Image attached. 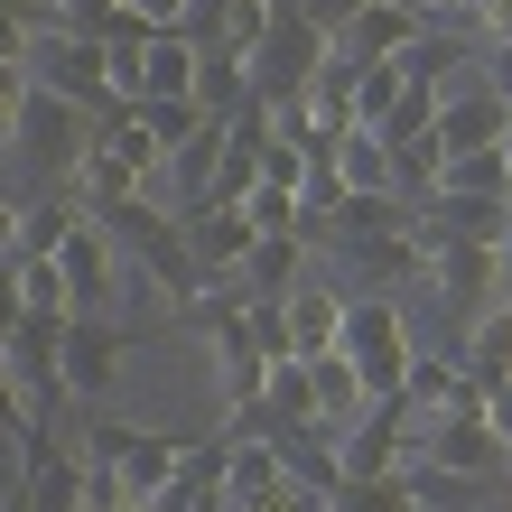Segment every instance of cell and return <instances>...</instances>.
Returning <instances> with one entry per match:
<instances>
[{
  "label": "cell",
  "instance_id": "d590c367",
  "mask_svg": "<svg viewBox=\"0 0 512 512\" xmlns=\"http://www.w3.org/2000/svg\"><path fill=\"white\" fill-rule=\"evenodd\" d=\"M243 215H252V233H298V196L289 187H252Z\"/></svg>",
  "mask_w": 512,
  "mask_h": 512
},
{
  "label": "cell",
  "instance_id": "6da1fadb",
  "mask_svg": "<svg viewBox=\"0 0 512 512\" xmlns=\"http://www.w3.org/2000/svg\"><path fill=\"white\" fill-rule=\"evenodd\" d=\"M317 66H336V38H326V28H308V10H298V0H270V28H261V47L243 56V75H252V103H298Z\"/></svg>",
  "mask_w": 512,
  "mask_h": 512
},
{
  "label": "cell",
  "instance_id": "cb8c5ba5",
  "mask_svg": "<svg viewBox=\"0 0 512 512\" xmlns=\"http://www.w3.org/2000/svg\"><path fill=\"white\" fill-rule=\"evenodd\" d=\"M326 159H336V187H345V196H391V149H382L373 131L326 140Z\"/></svg>",
  "mask_w": 512,
  "mask_h": 512
},
{
  "label": "cell",
  "instance_id": "277c9868",
  "mask_svg": "<svg viewBox=\"0 0 512 512\" xmlns=\"http://www.w3.org/2000/svg\"><path fill=\"white\" fill-rule=\"evenodd\" d=\"M84 457H103L140 503H159L177 485V457H187V438H168V429H131V419H103V429H84Z\"/></svg>",
  "mask_w": 512,
  "mask_h": 512
},
{
  "label": "cell",
  "instance_id": "f907efd6",
  "mask_svg": "<svg viewBox=\"0 0 512 512\" xmlns=\"http://www.w3.org/2000/svg\"><path fill=\"white\" fill-rule=\"evenodd\" d=\"M503 485H512V457H503Z\"/></svg>",
  "mask_w": 512,
  "mask_h": 512
},
{
  "label": "cell",
  "instance_id": "4dcf8cb0",
  "mask_svg": "<svg viewBox=\"0 0 512 512\" xmlns=\"http://www.w3.org/2000/svg\"><path fill=\"white\" fill-rule=\"evenodd\" d=\"M10 289H19L28 317H75V298H66V280H56V261H10Z\"/></svg>",
  "mask_w": 512,
  "mask_h": 512
},
{
  "label": "cell",
  "instance_id": "484cf974",
  "mask_svg": "<svg viewBox=\"0 0 512 512\" xmlns=\"http://www.w3.org/2000/svg\"><path fill=\"white\" fill-rule=\"evenodd\" d=\"M215 159H224V131H215V122H205L187 149H168V177H177V205H168V215L205 205V187H215Z\"/></svg>",
  "mask_w": 512,
  "mask_h": 512
},
{
  "label": "cell",
  "instance_id": "4fadbf2b",
  "mask_svg": "<svg viewBox=\"0 0 512 512\" xmlns=\"http://www.w3.org/2000/svg\"><path fill=\"white\" fill-rule=\"evenodd\" d=\"M205 354H215L224 419H233V410H252V401H261V373H270V354L252 345V326H243V317H233V326H215V336H205Z\"/></svg>",
  "mask_w": 512,
  "mask_h": 512
},
{
  "label": "cell",
  "instance_id": "52a82bcc",
  "mask_svg": "<svg viewBox=\"0 0 512 512\" xmlns=\"http://www.w3.org/2000/svg\"><path fill=\"white\" fill-rule=\"evenodd\" d=\"M140 345V326H103V317H66V354H56V382H66V401H103L112 373H122V354Z\"/></svg>",
  "mask_w": 512,
  "mask_h": 512
},
{
  "label": "cell",
  "instance_id": "83f0119b",
  "mask_svg": "<svg viewBox=\"0 0 512 512\" xmlns=\"http://www.w3.org/2000/svg\"><path fill=\"white\" fill-rule=\"evenodd\" d=\"M131 122L149 131V149H159V168H168V149H187V140L205 131V112H196L187 94H168V103H140V112H131Z\"/></svg>",
  "mask_w": 512,
  "mask_h": 512
},
{
  "label": "cell",
  "instance_id": "7402d4cb",
  "mask_svg": "<svg viewBox=\"0 0 512 512\" xmlns=\"http://www.w3.org/2000/svg\"><path fill=\"white\" fill-rule=\"evenodd\" d=\"M233 289L243 298H289L298 289V233H261L243 252V270H233Z\"/></svg>",
  "mask_w": 512,
  "mask_h": 512
},
{
  "label": "cell",
  "instance_id": "30bf717a",
  "mask_svg": "<svg viewBox=\"0 0 512 512\" xmlns=\"http://www.w3.org/2000/svg\"><path fill=\"white\" fill-rule=\"evenodd\" d=\"M419 28H429V19H419V0H364V10H354V28L336 38V56H345V66H391Z\"/></svg>",
  "mask_w": 512,
  "mask_h": 512
},
{
  "label": "cell",
  "instance_id": "9a60e30c",
  "mask_svg": "<svg viewBox=\"0 0 512 512\" xmlns=\"http://www.w3.org/2000/svg\"><path fill=\"white\" fill-rule=\"evenodd\" d=\"M317 243L326 252H336L345 270H354V280H419V243H410V233H317Z\"/></svg>",
  "mask_w": 512,
  "mask_h": 512
},
{
  "label": "cell",
  "instance_id": "5bb4252c",
  "mask_svg": "<svg viewBox=\"0 0 512 512\" xmlns=\"http://www.w3.org/2000/svg\"><path fill=\"white\" fill-rule=\"evenodd\" d=\"M280 326H289V354H298V364L336 354V326H345V289H308V280H298V289L280 298Z\"/></svg>",
  "mask_w": 512,
  "mask_h": 512
},
{
  "label": "cell",
  "instance_id": "f546056e",
  "mask_svg": "<svg viewBox=\"0 0 512 512\" xmlns=\"http://www.w3.org/2000/svg\"><path fill=\"white\" fill-rule=\"evenodd\" d=\"M326 512H429V503L410 494V475H373V485H336Z\"/></svg>",
  "mask_w": 512,
  "mask_h": 512
},
{
  "label": "cell",
  "instance_id": "681fc988",
  "mask_svg": "<svg viewBox=\"0 0 512 512\" xmlns=\"http://www.w3.org/2000/svg\"><path fill=\"white\" fill-rule=\"evenodd\" d=\"M0 512H28V503H19V494H10V503H0Z\"/></svg>",
  "mask_w": 512,
  "mask_h": 512
},
{
  "label": "cell",
  "instance_id": "f1b7e54d",
  "mask_svg": "<svg viewBox=\"0 0 512 512\" xmlns=\"http://www.w3.org/2000/svg\"><path fill=\"white\" fill-rule=\"evenodd\" d=\"M336 66H345V56H336ZM401 94H410V84H401V66H354V131H382Z\"/></svg>",
  "mask_w": 512,
  "mask_h": 512
},
{
  "label": "cell",
  "instance_id": "2e32d148",
  "mask_svg": "<svg viewBox=\"0 0 512 512\" xmlns=\"http://www.w3.org/2000/svg\"><path fill=\"white\" fill-rule=\"evenodd\" d=\"M66 187H75V205H84V215H112V205H131V196H140V168L122 159V149L84 140V159L66 168Z\"/></svg>",
  "mask_w": 512,
  "mask_h": 512
},
{
  "label": "cell",
  "instance_id": "d6986e66",
  "mask_svg": "<svg viewBox=\"0 0 512 512\" xmlns=\"http://www.w3.org/2000/svg\"><path fill=\"white\" fill-rule=\"evenodd\" d=\"M187 103L205 112V122H233V112L252 103V75H243V56H224V47H196V84H187Z\"/></svg>",
  "mask_w": 512,
  "mask_h": 512
},
{
  "label": "cell",
  "instance_id": "603a6c76",
  "mask_svg": "<svg viewBox=\"0 0 512 512\" xmlns=\"http://www.w3.org/2000/svg\"><path fill=\"white\" fill-rule=\"evenodd\" d=\"M298 112H308L317 149H326V140H345V131H354V66H317V75H308V94H298Z\"/></svg>",
  "mask_w": 512,
  "mask_h": 512
},
{
  "label": "cell",
  "instance_id": "7dc6e473",
  "mask_svg": "<svg viewBox=\"0 0 512 512\" xmlns=\"http://www.w3.org/2000/svg\"><path fill=\"white\" fill-rule=\"evenodd\" d=\"M503 270H512V224H503Z\"/></svg>",
  "mask_w": 512,
  "mask_h": 512
},
{
  "label": "cell",
  "instance_id": "f35d334b",
  "mask_svg": "<svg viewBox=\"0 0 512 512\" xmlns=\"http://www.w3.org/2000/svg\"><path fill=\"white\" fill-rule=\"evenodd\" d=\"M38 419H28V401H19V382H10V364H0V438H28Z\"/></svg>",
  "mask_w": 512,
  "mask_h": 512
},
{
  "label": "cell",
  "instance_id": "8d00e7d4",
  "mask_svg": "<svg viewBox=\"0 0 512 512\" xmlns=\"http://www.w3.org/2000/svg\"><path fill=\"white\" fill-rule=\"evenodd\" d=\"M112 10H122V0H47V19H56V28H75V38H103Z\"/></svg>",
  "mask_w": 512,
  "mask_h": 512
},
{
  "label": "cell",
  "instance_id": "bcb514c9",
  "mask_svg": "<svg viewBox=\"0 0 512 512\" xmlns=\"http://www.w3.org/2000/svg\"><path fill=\"white\" fill-rule=\"evenodd\" d=\"M429 10H475V0H419V19H429Z\"/></svg>",
  "mask_w": 512,
  "mask_h": 512
},
{
  "label": "cell",
  "instance_id": "d6a6232c",
  "mask_svg": "<svg viewBox=\"0 0 512 512\" xmlns=\"http://www.w3.org/2000/svg\"><path fill=\"white\" fill-rule=\"evenodd\" d=\"M75 457H84V447H75ZM75 512H149L131 485H122V475H112L103 457H84V485H75Z\"/></svg>",
  "mask_w": 512,
  "mask_h": 512
},
{
  "label": "cell",
  "instance_id": "e575fe53",
  "mask_svg": "<svg viewBox=\"0 0 512 512\" xmlns=\"http://www.w3.org/2000/svg\"><path fill=\"white\" fill-rule=\"evenodd\" d=\"M38 19H47V0H0V66H19V75H28V47H38Z\"/></svg>",
  "mask_w": 512,
  "mask_h": 512
},
{
  "label": "cell",
  "instance_id": "3957f363",
  "mask_svg": "<svg viewBox=\"0 0 512 512\" xmlns=\"http://www.w3.org/2000/svg\"><path fill=\"white\" fill-rule=\"evenodd\" d=\"M28 84H47V94H66L84 122H112V84H103V47L94 38H75V28H56V19H38V47H28Z\"/></svg>",
  "mask_w": 512,
  "mask_h": 512
},
{
  "label": "cell",
  "instance_id": "ab89813d",
  "mask_svg": "<svg viewBox=\"0 0 512 512\" xmlns=\"http://www.w3.org/2000/svg\"><path fill=\"white\" fill-rule=\"evenodd\" d=\"M485 429L503 438V457H512V382H494V391H485Z\"/></svg>",
  "mask_w": 512,
  "mask_h": 512
},
{
  "label": "cell",
  "instance_id": "5b68a950",
  "mask_svg": "<svg viewBox=\"0 0 512 512\" xmlns=\"http://www.w3.org/2000/svg\"><path fill=\"white\" fill-rule=\"evenodd\" d=\"M84 140H94V122H84L66 94H47V84L19 94V112H10V149H19V159H38L47 177H66L84 159Z\"/></svg>",
  "mask_w": 512,
  "mask_h": 512
},
{
  "label": "cell",
  "instance_id": "44dd1931",
  "mask_svg": "<svg viewBox=\"0 0 512 512\" xmlns=\"http://www.w3.org/2000/svg\"><path fill=\"white\" fill-rule=\"evenodd\" d=\"M429 196H494V205H512V168H503V149H457V159H438Z\"/></svg>",
  "mask_w": 512,
  "mask_h": 512
},
{
  "label": "cell",
  "instance_id": "74e56055",
  "mask_svg": "<svg viewBox=\"0 0 512 512\" xmlns=\"http://www.w3.org/2000/svg\"><path fill=\"white\" fill-rule=\"evenodd\" d=\"M298 10H308V28H326V38H345V28H354V10H364V0H298Z\"/></svg>",
  "mask_w": 512,
  "mask_h": 512
},
{
  "label": "cell",
  "instance_id": "60d3db41",
  "mask_svg": "<svg viewBox=\"0 0 512 512\" xmlns=\"http://www.w3.org/2000/svg\"><path fill=\"white\" fill-rule=\"evenodd\" d=\"M131 10H140V28H187L196 0H131Z\"/></svg>",
  "mask_w": 512,
  "mask_h": 512
},
{
  "label": "cell",
  "instance_id": "4316f807",
  "mask_svg": "<svg viewBox=\"0 0 512 512\" xmlns=\"http://www.w3.org/2000/svg\"><path fill=\"white\" fill-rule=\"evenodd\" d=\"M391 66H401V84L410 94H447V66H457V38H447V28H419V38L391 56Z\"/></svg>",
  "mask_w": 512,
  "mask_h": 512
},
{
  "label": "cell",
  "instance_id": "c3c4849f",
  "mask_svg": "<svg viewBox=\"0 0 512 512\" xmlns=\"http://www.w3.org/2000/svg\"><path fill=\"white\" fill-rule=\"evenodd\" d=\"M503 168H512V131H503Z\"/></svg>",
  "mask_w": 512,
  "mask_h": 512
},
{
  "label": "cell",
  "instance_id": "ee69618b",
  "mask_svg": "<svg viewBox=\"0 0 512 512\" xmlns=\"http://www.w3.org/2000/svg\"><path fill=\"white\" fill-rule=\"evenodd\" d=\"M19 94H28V75H19V66H0V140H10V112H19Z\"/></svg>",
  "mask_w": 512,
  "mask_h": 512
},
{
  "label": "cell",
  "instance_id": "b9f144b4",
  "mask_svg": "<svg viewBox=\"0 0 512 512\" xmlns=\"http://www.w3.org/2000/svg\"><path fill=\"white\" fill-rule=\"evenodd\" d=\"M475 19H485V47H512V0H475Z\"/></svg>",
  "mask_w": 512,
  "mask_h": 512
},
{
  "label": "cell",
  "instance_id": "1f68e13d",
  "mask_svg": "<svg viewBox=\"0 0 512 512\" xmlns=\"http://www.w3.org/2000/svg\"><path fill=\"white\" fill-rule=\"evenodd\" d=\"M252 187H261V149L224 131V159H215V187H205V205H243Z\"/></svg>",
  "mask_w": 512,
  "mask_h": 512
},
{
  "label": "cell",
  "instance_id": "e0dca14e",
  "mask_svg": "<svg viewBox=\"0 0 512 512\" xmlns=\"http://www.w3.org/2000/svg\"><path fill=\"white\" fill-rule=\"evenodd\" d=\"M270 457H280V475H289L298 494H317V503L345 485V475H336V429H280V438H270Z\"/></svg>",
  "mask_w": 512,
  "mask_h": 512
},
{
  "label": "cell",
  "instance_id": "7c38bea8",
  "mask_svg": "<svg viewBox=\"0 0 512 512\" xmlns=\"http://www.w3.org/2000/svg\"><path fill=\"white\" fill-rule=\"evenodd\" d=\"M503 131H512V112L475 84V94H438V159H457V149H503Z\"/></svg>",
  "mask_w": 512,
  "mask_h": 512
},
{
  "label": "cell",
  "instance_id": "8fae6325",
  "mask_svg": "<svg viewBox=\"0 0 512 512\" xmlns=\"http://www.w3.org/2000/svg\"><path fill=\"white\" fill-rule=\"evenodd\" d=\"M56 280H66L75 317H94L103 298H112V233H103V224H75L66 243H56Z\"/></svg>",
  "mask_w": 512,
  "mask_h": 512
},
{
  "label": "cell",
  "instance_id": "7bdbcfd3",
  "mask_svg": "<svg viewBox=\"0 0 512 512\" xmlns=\"http://www.w3.org/2000/svg\"><path fill=\"white\" fill-rule=\"evenodd\" d=\"M485 94L512 112V47H494V56H485Z\"/></svg>",
  "mask_w": 512,
  "mask_h": 512
},
{
  "label": "cell",
  "instance_id": "ba28073f",
  "mask_svg": "<svg viewBox=\"0 0 512 512\" xmlns=\"http://www.w3.org/2000/svg\"><path fill=\"white\" fill-rule=\"evenodd\" d=\"M419 270L438 280V298L447 308H466V317H485V308H503V252H485V243H438V252H419Z\"/></svg>",
  "mask_w": 512,
  "mask_h": 512
},
{
  "label": "cell",
  "instance_id": "f6af8a7d",
  "mask_svg": "<svg viewBox=\"0 0 512 512\" xmlns=\"http://www.w3.org/2000/svg\"><path fill=\"white\" fill-rule=\"evenodd\" d=\"M19 317H28V308H19V289H10V270H0V345L19 336Z\"/></svg>",
  "mask_w": 512,
  "mask_h": 512
},
{
  "label": "cell",
  "instance_id": "7a4b0ae2",
  "mask_svg": "<svg viewBox=\"0 0 512 512\" xmlns=\"http://www.w3.org/2000/svg\"><path fill=\"white\" fill-rule=\"evenodd\" d=\"M336 354L354 364V382H364V401H401V373H410V326L391 298H345V326H336Z\"/></svg>",
  "mask_w": 512,
  "mask_h": 512
},
{
  "label": "cell",
  "instance_id": "9c48e42d",
  "mask_svg": "<svg viewBox=\"0 0 512 512\" xmlns=\"http://www.w3.org/2000/svg\"><path fill=\"white\" fill-rule=\"evenodd\" d=\"M177 233H187V252H196L205 280H233V270H243V252L261 243L243 205H187V215H177Z\"/></svg>",
  "mask_w": 512,
  "mask_h": 512
},
{
  "label": "cell",
  "instance_id": "d4e9b609",
  "mask_svg": "<svg viewBox=\"0 0 512 512\" xmlns=\"http://www.w3.org/2000/svg\"><path fill=\"white\" fill-rule=\"evenodd\" d=\"M457 364H466V382H512V308H485V317H475L466 326V354H457Z\"/></svg>",
  "mask_w": 512,
  "mask_h": 512
},
{
  "label": "cell",
  "instance_id": "ac0fdd59",
  "mask_svg": "<svg viewBox=\"0 0 512 512\" xmlns=\"http://www.w3.org/2000/svg\"><path fill=\"white\" fill-rule=\"evenodd\" d=\"M187 84H196V38H187V28H149V47H140V103H168V94H187Z\"/></svg>",
  "mask_w": 512,
  "mask_h": 512
},
{
  "label": "cell",
  "instance_id": "8992f818",
  "mask_svg": "<svg viewBox=\"0 0 512 512\" xmlns=\"http://www.w3.org/2000/svg\"><path fill=\"white\" fill-rule=\"evenodd\" d=\"M410 466H438V475H457V485H503V438L485 429V410L419 419V457Z\"/></svg>",
  "mask_w": 512,
  "mask_h": 512
},
{
  "label": "cell",
  "instance_id": "836d02e7",
  "mask_svg": "<svg viewBox=\"0 0 512 512\" xmlns=\"http://www.w3.org/2000/svg\"><path fill=\"white\" fill-rule=\"evenodd\" d=\"M149 512H233V503H224V475H196L187 457H177V485L149 503Z\"/></svg>",
  "mask_w": 512,
  "mask_h": 512
},
{
  "label": "cell",
  "instance_id": "ffe728a7",
  "mask_svg": "<svg viewBox=\"0 0 512 512\" xmlns=\"http://www.w3.org/2000/svg\"><path fill=\"white\" fill-rule=\"evenodd\" d=\"M75 224H94V215H84V205H75V187L56 177L38 205H19V261H56V243H66Z\"/></svg>",
  "mask_w": 512,
  "mask_h": 512
}]
</instances>
